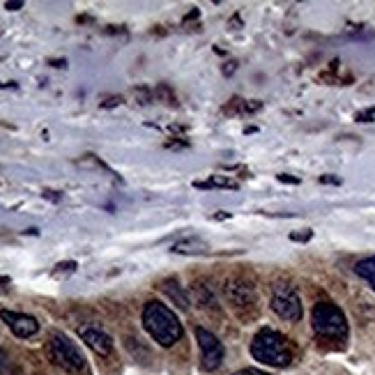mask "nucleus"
I'll use <instances>...</instances> for the list:
<instances>
[{"label":"nucleus","mask_w":375,"mask_h":375,"mask_svg":"<svg viewBox=\"0 0 375 375\" xmlns=\"http://www.w3.org/2000/svg\"><path fill=\"white\" fill-rule=\"evenodd\" d=\"M162 290L169 295V297H171L182 311L189 309V295L185 292V288H182L178 281H175V278H166V281L162 283Z\"/></svg>","instance_id":"9b49d317"},{"label":"nucleus","mask_w":375,"mask_h":375,"mask_svg":"<svg viewBox=\"0 0 375 375\" xmlns=\"http://www.w3.org/2000/svg\"><path fill=\"white\" fill-rule=\"evenodd\" d=\"M5 366H7V355L3 353V350H0V373L5 371Z\"/></svg>","instance_id":"a211bd4d"},{"label":"nucleus","mask_w":375,"mask_h":375,"mask_svg":"<svg viewBox=\"0 0 375 375\" xmlns=\"http://www.w3.org/2000/svg\"><path fill=\"white\" fill-rule=\"evenodd\" d=\"M311 327L323 341L343 343L348 339V318L346 313L332 302H318L311 311Z\"/></svg>","instance_id":"7ed1b4c3"},{"label":"nucleus","mask_w":375,"mask_h":375,"mask_svg":"<svg viewBox=\"0 0 375 375\" xmlns=\"http://www.w3.org/2000/svg\"><path fill=\"white\" fill-rule=\"evenodd\" d=\"M233 375H269L265 371H260V369H242V371H237Z\"/></svg>","instance_id":"dca6fc26"},{"label":"nucleus","mask_w":375,"mask_h":375,"mask_svg":"<svg viewBox=\"0 0 375 375\" xmlns=\"http://www.w3.org/2000/svg\"><path fill=\"white\" fill-rule=\"evenodd\" d=\"M198 187H226V189H235L237 185L233 180H219V178H212L210 182H203V185H198Z\"/></svg>","instance_id":"ddd939ff"},{"label":"nucleus","mask_w":375,"mask_h":375,"mask_svg":"<svg viewBox=\"0 0 375 375\" xmlns=\"http://www.w3.org/2000/svg\"><path fill=\"white\" fill-rule=\"evenodd\" d=\"M196 341L201 348V369L203 371H217L223 364V343L214 337L212 332H207L205 327H196Z\"/></svg>","instance_id":"423d86ee"},{"label":"nucleus","mask_w":375,"mask_h":375,"mask_svg":"<svg viewBox=\"0 0 375 375\" xmlns=\"http://www.w3.org/2000/svg\"><path fill=\"white\" fill-rule=\"evenodd\" d=\"M223 290H226V299L230 302V306H235L239 311L246 306H253V302H256L253 285L246 281H239V278H228V283Z\"/></svg>","instance_id":"1a4fd4ad"},{"label":"nucleus","mask_w":375,"mask_h":375,"mask_svg":"<svg viewBox=\"0 0 375 375\" xmlns=\"http://www.w3.org/2000/svg\"><path fill=\"white\" fill-rule=\"evenodd\" d=\"M74 269H76V262H60V265H58V269H55V272L53 274H60V272H74Z\"/></svg>","instance_id":"4468645a"},{"label":"nucleus","mask_w":375,"mask_h":375,"mask_svg":"<svg viewBox=\"0 0 375 375\" xmlns=\"http://www.w3.org/2000/svg\"><path fill=\"white\" fill-rule=\"evenodd\" d=\"M373 115H375V111L369 108V111H364V113H357V120H359V122H371Z\"/></svg>","instance_id":"2eb2a0df"},{"label":"nucleus","mask_w":375,"mask_h":375,"mask_svg":"<svg viewBox=\"0 0 375 375\" xmlns=\"http://www.w3.org/2000/svg\"><path fill=\"white\" fill-rule=\"evenodd\" d=\"M143 327L164 348H171L182 339V323L162 302H148L143 306Z\"/></svg>","instance_id":"f257e3e1"},{"label":"nucleus","mask_w":375,"mask_h":375,"mask_svg":"<svg viewBox=\"0 0 375 375\" xmlns=\"http://www.w3.org/2000/svg\"><path fill=\"white\" fill-rule=\"evenodd\" d=\"M0 318L5 320V325L17 334L19 339H30L35 337L39 332V323L35 320L33 316H26V313H17V311H0Z\"/></svg>","instance_id":"6e6552de"},{"label":"nucleus","mask_w":375,"mask_h":375,"mask_svg":"<svg viewBox=\"0 0 375 375\" xmlns=\"http://www.w3.org/2000/svg\"><path fill=\"white\" fill-rule=\"evenodd\" d=\"M278 180H281V182H295V185H297V178H288V175H278Z\"/></svg>","instance_id":"aec40b11"},{"label":"nucleus","mask_w":375,"mask_h":375,"mask_svg":"<svg viewBox=\"0 0 375 375\" xmlns=\"http://www.w3.org/2000/svg\"><path fill=\"white\" fill-rule=\"evenodd\" d=\"M78 337H81V341L92 350V353H97L101 357L111 355V350H113V339H111L108 334L97 325L81 327V330H78Z\"/></svg>","instance_id":"0eeeda50"},{"label":"nucleus","mask_w":375,"mask_h":375,"mask_svg":"<svg viewBox=\"0 0 375 375\" xmlns=\"http://www.w3.org/2000/svg\"><path fill=\"white\" fill-rule=\"evenodd\" d=\"M49 357L53 364H58L62 371L67 373H81L85 371V357L78 350V346L65 334L53 332L49 339Z\"/></svg>","instance_id":"20e7f679"},{"label":"nucleus","mask_w":375,"mask_h":375,"mask_svg":"<svg viewBox=\"0 0 375 375\" xmlns=\"http://www.w3.org/2000/svg\"><path fill=\"white\" fill-rule=\"evenodd\" d=\"M320 182H332V185H341L339 178H327V175H325V178H320Z\"/></svg>","instance_id":"412c9836"},{"label":"nucleus","mask_w":375,"mask_h":375,"mask_svg":"<svg viewBox=\"0 0 375 375\" xmlns=\"http://www.w3.org/2000/svg\"><path fill=\"white\" fill-rule=\"evenodd\" d=\"M311 235H313L311 230H304V233H292L290 239H297V242H306V239H311Z\"/></svg>","instance_id":"f3484780"},{"label":"nucleus","mask_w":375,"mask_h":375,"mask_svg":"<svg viewBox=\"0 0 375 375\" xmlns=\"http://www.w3.org/2000/svg\"><path fill=\"white\" fill-rule=\"evenodd\" d=\"M251 357L274 369H285L292 364V346L281 332L262 327L251 341Z\"/></svg>","instance_id":"f03ea898"},{"label":"nucleus","mask_w":375,"mask_h":375,"mask_svg":"<svg viewBox=\"0 0 375 375\" xmlns=\"http://www.w3.org/2000/svg\"><path fill=\"white\" fill-rule=\"evenodd\" d=\"M355 274H357V276H362L364 281L369 283L371 288L375 290V256L359 260L357 265H355Z\"/></svg>","instance_id":"f8f14e48"},{"label":"nucleus","mask_w":375,"mask_h":375,"mask_svg":"<svg viewBox=\"0 0 375 375\" xmlns=\"http://www.w3.org/2000/svg\"><path fill=\"white\" fill-rule=\"evenodd\" d=\"M120 101H122V99H120V97H111L108 101H104V104H101V106H115V104H120Z\"/></svg>","instance_id":"6ab92c4d"},{"label":"nucleus","mask_w":375,"mask_h":375,"mask_svg":"<svg viewBox=\"0 0 375 375\" xmlns=\"http://www.w3.org/2000/svg\"><path fill=\"white\" fill-rule=\"evenodd\" d=\"M173 251L185 253V256H198V253L207 251V242H203L201 237H185V239H178V242L173 244Z\"/></svg>","instance_id":"9d476101"},{"label":"nucleus","mask_w":375,"mask_h":375,"mask_svg":"<svg viewBox=\"0 0 375 375\" xmlns=\"http://www.w3.org/2000/svg\"><path fill=\"white\" fill-rule=\"evenodd\" d=\"M5 7H7V10H21L23 3H7Z\"/></svg>","instance_id":"4be33fe9"},{"label":"nucleus","mask_w":375,"mask_h":375,"mask_svg":"<svg viewBox=\"0 0 375 375\" xmlns=\"http://www.w3.org/2000/svg\"><path fill=\"white\" fill-rule=\"evenodd\" d=\"M272 311L285 323H299L302 320V299L295 285L290 283H276L272 290Z\"/></svg>","instance_id":"39448f33"}]
</instances>
